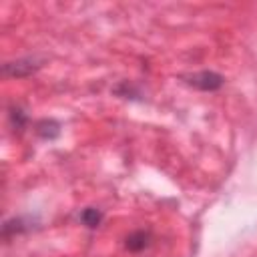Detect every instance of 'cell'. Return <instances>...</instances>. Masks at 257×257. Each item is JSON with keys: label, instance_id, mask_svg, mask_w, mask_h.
Returning <instances> with one entry per match:
<instances>
[{"label": "cell", "instance_id": "cell-3", "mask_svg": "<svg viewBox=\"0 0 257 257\" xmlns=\"http://www.w3.org/2000/svg\"><path fill=\"white\" fill-rule=\"evenodd\" d=\"M149 239H151V235L147 231H135V233H131L126 237V249L141 251V249H145L149 245Z\"/></svg>", "mask_w": 257, "mask_h": 257}, {"label": "cell", "instance_id": "cell-4", "mask_svg": "<svg viewBox=\"0 0 257 257\" xmlns=\"http://www.w3.org/2000/svg\"><path fill=\"white\" fill-rule=\"evenodd\" d=\"M78 219L82 221V225H86V227L94 229V227H98V225H100V221H102V213H100V211H96V209H92V207H88V209H84V211L78 215Z\"/></svg>", "mask_w": 257, "mask_h": 257}, {"label": "cell", "instance_id": "cell-2", "mask_svg": "<svg viewBox=\"0 0 257 257\" xmlns=\"http://www.w3.org/2000/svg\"><path fill=\"white\" fill-rule=\"evenodd\" d=\"M34 58H26V60H16V62H8L4 64V74H10V76H24V74H30L32 70H36L40 64H28L32 62Z\"/></svg>", "mask_w": 257, "mask_h": 257}, {"label": "cell", "instance_id": "cell-1", "mask_svg": "<svg viewBox=\"0 0 257 257\" xmlns=\"http://www.w3.org/2000/svg\"><path fill=\"white\" fill-rule=\"evenodd\" d=\"M183 80L199 90H217L223 84V76L213 72V70H201V72H193V74H185Z\"/></svg>", "mask_w": 257, "mask_h": 257}]
</instances>
